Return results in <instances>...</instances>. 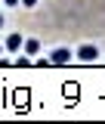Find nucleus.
Listing matches in <instances>:
<instances>
[{"mask_svg": "<svg viewBox=\"0 0 105 124\" xmlns=\"http://www.w3.org/2000/svg\"><path fill=\"white\" fill-rule=\"evenodd\" d=\"M25 53H28V56H37V53H40V40H37V37H25Z\"/></svg>", "mask_w": 105, "mask_h": 124, "instance_id": "nucleus-4", "label": "nucleus"}, {"mask_svg": "<svg viewBox=\"0 0 105 124\" xmlns=\"http://www.w3.org/2000/svg\"><path fill=\"white\" fill-rule=\"evenodd\" d=\"M77 59L80 62H96L99 59V46L96 44H80L77 46Z\"/></svg>", "mask_w": 105, "mask_h": 124, "instance_id": "nucleus-2", "label": "nucleus"}, {"mask_svg": "<svg viewBox=\"0 0 105 124\" xmlns=\"http://www.w3.org/2000/svg\"><path fill=\"white\" fill-rule=\"evenodd\" d=\"M15 65H19V68H31V56H28V53H25V56H19Z\"/></svg>", "mask_w": 105, "mask_h": 124, "instance_id": "nucleus-5", "label": "nucleus"}, {"mask_svg": "<svg viewBox=\"0 0 105 124\" xmlns=\"http://www.w3.org/2000/svg\"><path fill=\"white\" fill-rule=\"evenodd\" d=\"M3 50H6V46H3V44H0V56H3Z\"/></svg>", "mask_w": 105, "mask_h": 124, "instance_id": "nucleus-9", "label": "nucleus"}, {"mask_svg": "<svg viewBox=\"0 0 105 124\" xmlns=\"http://www.w3.org/2000/svg\"><path fill=\"white\" fill-rule=\"evenodd\" d=\"M0 28H3V16H0Z\"/></svg>", "mask_w": 105, "mask_h": 124, "instance_id": "nucleus-10", "label": "nucleus"}, {"mask_svg": "<svg viewBox=\"0 0 105 124\" xmlns=\"http://www.w3.org/2000/svg\"><path fill=\"white\" fill-rule=\"evenodd\" d=\"M3 46H6V53H19V50H25V37L19 31H9L6 40H3Z\"/></svg>", "mask_w": 105, "mask_h": 124, "instance_id": "nucleus-1", "label": "nucleus"}, {"mask_svg": "<svg viewBox=\"0 0 105 124\" xmlns=\"http://www.w3.org/2000/svg\"><path fill=\"white\" fill-rule=\"evenodd\" d=\"M3 3H6V6H19L22 0H3Z\"/></svg>", "mask_w": 105, "mask_h": 124, "instance_id": "nucleus-7", "label": "nucleus"}, {"mask_svg": "<svg viewBox=\"0 0 105 124\" xmlns=\"http://www.w3.org/2000/svg\"><path fill=\"white\" fill-rule=\"evenodd\" d=\"M34 65H40V68H49V65H53V62H49V56H46V59H43V56H40V59L34 62Z\"/></svg>", "mask_w": 105, "mask_h": 124, "instance_id": "nucleus-6", "label": "nucleus"}, {"mask_svg": "<svg viewBox=\"0 0 105 124\" xmlns=\"http://www.w3.org/2000/svg\"><path fill=\"white\" fill-rule=\"evenodd\" d=\"M71 56H74V53H71L68 46H56V50L49 53V62H53V65H68Z\"/></svg>", "mask_w": 105, "mask_h": 124, "instance_id": "nucleus-3", "label": "nucleus"}, {"mask_svg": "<svg viewBox=\"0 0 105 124\" xmlns=\"http://www.w3.org/2000/svg\"><path fill=\"white\" fill-rule=\"evenodd\" d=\"M22 6H37V0H22Z\"/></svg>", "mask_w": 105, "mask_h": 124, "instance_id": "nucleus-8", "label": "nucleus"}]
</instances>
